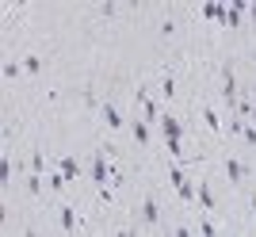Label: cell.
Listing matches in <instances>:
<instances>
[{"label": "cell", "mask_w": 256, "mask_h": 237, "mask_svg": "<svg viewBox=\"0 0 256 237\" xmlns=\"http://www.w3.org/2000/svg\"><path fill=\"white\" fill-rule=\"evenodd\" d=\"M168 180H172V188L180 192V199H188V203H192V199H195V188H192V184H188V176H184L180 168H168Z\"/></svg>", "instance_id": "1"}, {"label": "cell", "mask_w": 256, "mask_h": 237, "mask_svg": "<svg viewBox=\"0 0 256 237\" xmlns=\"http://www.w3.org/2000/svg\"><path fill=\"white\" fill-rule=\"evenodd\" d=\"M92 180H96V184H107V180H111V172H107V157H104V150H100L96 157H92Z\"/></svg>", "instance_id": "2"}, {"label": "cell", "mask_w": 256, "mask_h": 237, "mask_svg": "<svg viewBox=\"0 0 256 237\" xmlns=\"http://www.w3.org/2000/svg\"><path fill=\"white\" fill-rule=\"evenodd\" d=\"M226 176H230V184H241L245 180V164L234 161V157H226Z\"/></svg>", "instance_id": "3"}, {"label": "cell", "mask_w": 256, "mask_h": 237, "mask_svg": "<svg viewBox=\"0 0 256 237\" xmlns=\"http://www.w3.org/2000/svg\"><path fill=\"white\" fill-rule=\"evenodd\" d=\"M222 96H226V104L230 108H237V80H234V73L226 69V88H222Z\"/></svg>", "instance_id": "4"}, {"label": "cell", "mask_w": 256, "mask_h": 237, "mask_svg": "<svg viewBox=\"0 0 256 237\" xmlns=\"http://www.w3.org/2000/svg\"><path fill=\"white\" fill-rule=\"evenodd\" d=\"M142 218H146L150 226H153V222H157V218H160V206H157V199H153V195H150V199H146V203H142Z\"/></svg>", "instance_id": "5"}, {"label": "cell", "mask_w": 256, "mask_h": 237, "mask_svg": "<svg viewBox=\"0 0 256 237\" xmlns=\"http://www.w3.org/2000/svg\"><path fill=\"white\" fill-rule=\"evenodd\" d=\"M134 100H138V104H142V111H146V118H157V108H153V100L146 96V88H138V92H134Z\"/></svg>", "instance_id": "6"}, {"label": "cell", "mask_w": 256, "mask_h": 237, "mask_svg": "<svg viewBox=\"0 0 256 237\" xmlns=\"http://www.w3.org/2000/svg\"><path fill=\"white\" fill-rule=\"evenodd\" d=\"M160 130H164V138H184V126L176 118H160Z\"/></svg>", "instance_id": "7"}, {"label": "cell", "mask_w": 256, "mask_h": 237, "mask_svg": "<svg viewBox=\"0 0 256 237\" xmlns=\"http://www.w3.org/2000/svg\"><path fill=\"white\" fill-rule=\"evenodd\" d=\"M203 16H206V20H218V23L226 27V16H230V12H226L222 4H206V8H203Z\"/></svg>", "instance_id": "8"}, {"label": "cell", "mask_w": 256, "mask_h": 237, "mask_svg": "<svg viewBox=\"0 0 256 237\" xmlns=\"http://www.w3.org/2000/svg\"><path fill=\"white\" fill-rule=\"evenodd\" d=\"M62 230H65V234H73V230H76V210H73V206H62Z\"/></svg>", "instance_id": "9"}, {"label": "cell", "mask_w": 256, "mask_h": 237, "mask_svg": "<svg viewBox=\"0 0 256 237\" xmlns=\"http://www.w3.org/2000/svg\"><path fill=\"white\" fill-rule=\"evenodd\" d=\"M104 122H107L111 130H118V126H122V115H118V111L111 108V104H104Z\"/></svg>", "instance_id": "10"}, {"label": "cell", "mask_w": 256, "mask_h": 237, "mask_svg": "<svg viewBox=\"0 0 256 237\" xmlns=\"http://www.w3.org/2000/svg\"><path fill=\"white\" fill-rule=\"evenodd\" d=\"M62 172L69 176V180H76V176H80V164H76V157H62Z\"/></svg>", "instance_id": "11"}, {"label": "cell", "mask_w": 256, "mask_h": 237, "mask_svg": "<svg viewBox=\"0 0 256 237\" xmlns=\"http://www.w3.org/2000/svg\"><path fill=\"white\" fill-rule=\"evenodd\" d=\"M199 203H203V210H214V195L206 184H199Z\"/></svg>", "instance_id": "12"}, {"label": "cell", "mask_w": 256, "mask_h": 237, "mask_svg": "<svg viewBox=\"0 0 256 237\" xmlns=\"http://www.w3.org/2000/svg\"><path fill=\"white\" fill-rule=\"evenodd\" d=\"M42 168H46V153L34 150V153H31V172H42Z\"/></svg>", "instance_id": "13"}, {"label": "cell", "mask_w": 256, "mask_h": 237, "mask_svg": "<svg viewBox=\"0 0 256 237\" xmlns=\"http://www.w3.org/2000/svg\"><path fill=\"white\" fill-rule=\"evenodd\" d=\"M134 138H138L142 146H146V142H150V126H146V122H142V118H138V122H134Z\"/></svg>", "instance_id": "14"}, {"label": "cell", "mask_w": 256, "mask_h": 237, "mask_svg": "<svg viewBox=\"0 0 256 237\" xmlns=\"http://www.w3.org/2000/svg\"><path fill=\"white\" fill-rule=\"evenodd\" d=\"M27 188H31L34 195L42 192V172H31V176H27Z\"/></svg>", "instance_id": "15"}, {"label": "cell", "mask_w": 256, "mask_h": 237, "mask_svg": "<svg viewBox=\"0 0 256 237\" xmlns=\"http://www.w3.org/2000/svg\"><path fill=\"white\" fill-rule=\"evenodd\" d=\"M164 146H168V153H172V157H184V146H180V138H164Z\"/></svg>", "instance_id": "16"}, {"label": "cell", "mask_w": 256, "mask_h": 237, "mask_svg": "<svg viewBox=\"0 0 256 237\" xmlns=\"http://www.w3.org/2000/svg\"><path fill=\"white\" fill-rule=\"evenodd\" d=\"M160 92H164V96H168V100H172V92H176V80H172V73H168V76H164V80H160Z\"/></svg>", "instance_id": "17"}, {"label": "cell", "mask_w": 256, "mask_h": 237, "mask_svg": "<svg viewBox=\"0 0 256 237\" xmlns=\"http://www.w3.org/2000/svg\"><path fill=\"white\" fill-rule=\"evenodd\" d=\"M20 73H23V65H16V62H8V65H4V76H8V80H16Z\"/></svg>", "instance_id": "18"}, {"label": "cell", "mask_w": 256, "mask_h": 237, "mask_svg": "<svg viewBox=\"0 0 256 237\" xmlns=\"http://www.w3.org/2000/svg\"><path fill=\"white\" fill-rule=\"evenodd\" d=\"M203 118H206V126H210V130H218V126H222V118L214 115V111H203Z\"/></svg>", "instance_id": "19"}, {"label": "cell", "mask_w": 256, "mask_h": 237, "mask_svg": "<svg viewBox=\"0 0 256 237\" xmlns=\"http://www.w3.org/2000/svg\"><path fill=\"white\" fill-rule=\"evenodd\" d=\"M241 138H245L248 146H252V150H256V130H252V126H241Z\"/></svg>", "instance_id": "20"}, {"label": "cell", "mask_w": 256, "mask_h": 237, "mask_svg": "<svg viewBox=\"0 0 256 237\" xmlns=\"http://www.w3.org/2000/svg\"><path fill=\"white\" fill-rule=\"evenodd\" d=\"M23 69H27V73H38V69H42V62H38V58H27V62H23Z\"/></svg>", "instance_id": "21"}, {"label": "cell", "mask_w": 256, "mask_h": 237, "mask_svg": "<svg viewBox=\"0 0 256 237\" xmlns=\"http://www.w3.org/2000/svg\"><path fill=\"white\" fill-rule=\"evenodd\" d=\"M248 12H252V23H256V4H252V8H248Z\"/></svg>", "instance_id": "22"}, {"label": "cell", "mask_w": 256, "mask_h": 237, "mask_svg": "<svg viewBox=\"0 0 256 237\" xmlns=\"http://www.w3.org/2000/svg\"><path fill=\"white\" fill-rule=\"evenodd\" d=\"M252 218H256V195H252Z\"/></svg>", "instance_id": "23"}, {"label": "cell", "mask_w": 256, "mask_h": 237, "mask_svg": "<svg viewBox=\"0 0 256 237\" xmlns=\"http://www.w3.org/2000/svg\"><path fill=\"white\" fill-rule=\"evenodd\" d=\"M248 118H252V126H256V108H252V115H248Z\"/></svg>", "instance_id": "24"}, {"label": "cell", "mask_w": 256, "mask_h": 237, "mask_svg": "<svg viewBox=\"0 0 256 237\" xmlns=\"http://www.w3.org/2000/svg\"><path fill=\"white\" fill-rule=\"evenodd\" d=\"M252 96H256V84H252Z\"/></svg>", "instance_id": "25"}]
</instances>
